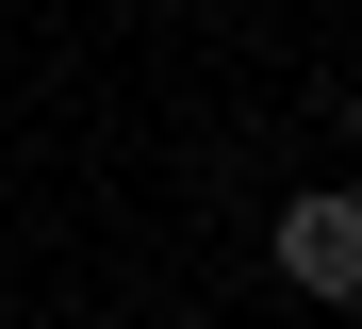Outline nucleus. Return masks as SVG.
<instances>
[{"label":"nucleus","instance_id":"1","mask_svg":"<svg viewBox=\"0 0 362 329\" xmlns=\"http://www.w3.org/2000/svg\"><path fill=\"white\" fill-rule=\"evenodd\" d=\"M280 280H296V296H329V313L362 296V197H346V181L280 197Z\"/></svg>","mask_w":362,"mask_h":329}]
</instances>
